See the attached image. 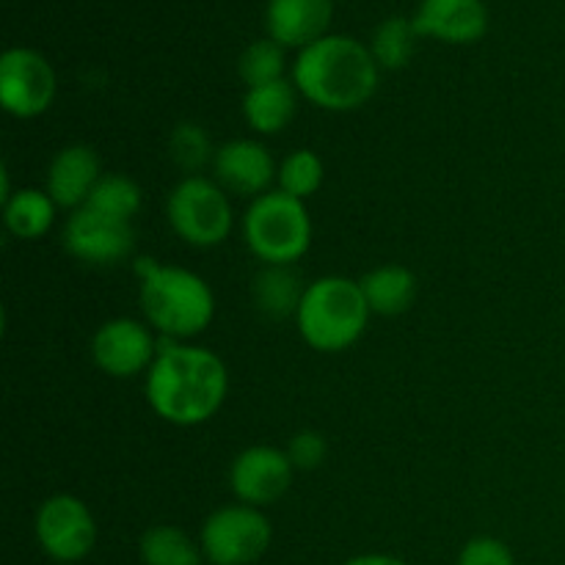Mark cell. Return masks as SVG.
I'll return each mask as SVG.
<instances>
[{
    "instance_id": "1",
    "label": "cell",
    "mask_w": 565,
    "mask_h": 565,
    "mask_svg": "<svg viewBox=\"0 0 565 565\" xmlns=\"http://www.w3.org/2000/svg\"><path fill=\"white\" fill-rule=\"evenodd\" d=\"M143 395L163 423L196 428L224 408L230 395V370L210 348L163 342L152 367L143 375Z\"/></svg>"
},
{
    "instance_id": "2",
    "label": "cell",
    "mask_w": 565,
    "mask_h": 565,
    "mask_svg": "<svg viewBox=\"0 0 565 565\" xmlns=\"http://www.w3.org/2000/svg\"><path fill=\"white\" fill-rule=\"evenodd\" d=\"M381 66L367 44L359 39L329 33L309 47L298 50L292 83L309 103L334 114L362 108L379 88Z\"/></svg>"
},
{
    "instance_id": "3",
    "label": "cell",
    "mask_w": 565,
    "mask_h": 565,
    "mask_svg": "<svg viewBox=\"0 0 565 565\" xmlns=\"http://www.w3.org/2000/svg\"><path fill=\"white\" fill-rule=\"evenodd\" d=\"M138 298L143 318L166 342H191L215 318L213 287L193 270L180 265H160L154 259L138 263Z\"/></svg>"
},
{
    "instance_id": "4",
    "label": "cell",
    "mask_w": 565,
    "mask_h": 565,
    "mask_svg": "<svg viewBox=\"0 0 565 565\" xmlns=\"http://www.w3.org/2000/svg\"><path fill=\"white\" fill-rule=\"evenodd\" d=\"M370 312L359 281L348 276H320L307 285L296 326L301 340L320 353H342L367 331Z\"/></svg>"
},
{
    "instance_id": "5",
    "label": "cell",
    "mask_w": 565,
    "mask_h": 565,
    "mask_svg": "<svg viewBox=\"0 0 565 565\" xmlns=\"http://www.w3.org/2000/svg\"><path fill=\"white\" fill-rule=\"evenodd\" d=\"M243 237L263 265H296L312 246L307 202L279 188L254 199L243 218Z\"/></svg>"
},
{
    "instance_id": "6",
    "label": "cell",
    "mask_w": 565,
    "mask_h": 565,
    "mask_svg": "<svg viewBox=\"0 0 565 565\" xmlns=\"http://www.w3.org/2000/svg\"><path fill=\"white\" fill-rule=\"evenodd\" d=\"M166 218L174 235L193 248H215L232 235L235 210L230 193L213 177H182L166 199Z\"/></svg>"
},
{
    "instance_id": "7",
    "label": "cell",
    "mask_w": 565,
    "mask_h": 565,
    "mask_svg": "<svg viewBox=\"0 0 565 565\" xmlns=\"http://www.w3.org/2000/svg\"><path fill=\"white\" fill-rule=\"evenodd\" d=\"M274 527L263 508L221 505L204 519L199 546L204 561L213 565H254L268 552Z\"/></svg>"
},
{
    "instance_id": "8",
    "label": "cell",
    "mask_w": 565,
    "mask_h": 565,
    "mask_svg": "<svg viewBox=\"0 0 565 565\" xmlns=\"http://www.w3.org/2000/svg\"><path fill=\"white\" fill-rule=\"evenodd\" d=\"M39 546L55 563L72 565L92 555L97 544V522L81 497L55 494L39 505L33 519Z\"/></svg>"
},
{
    "instance_id": "9",
    "label": "cell",
    "mask_w": 565,
    "mask_h": 565,
    "mask_svg": "<svg viewBox=\"0 0 565 565\" xmlns=\"http://www.w3.org/2000/svg\"><path fill=\"white\" fill-rule=\"evenodd\" d=\"M58 81L42 53L11 47L0 55V103L14 119H36L53 105Z\"/></svg>"
},
{
    "instance_id": "10",
    "label": "cell",
    "mask_w": 565,
    "mask_h": 565,
    "mask_svg": "<svg viewBox=\"0 0 565 565\" xmlns=\"http://www.w3.org/2000/svg\"><path fill=\"white\" fill-rule=\"evenodd\" d=\"M61 241L66 252L81 263L108 268L130 257L136 246V232H132V221L110 218L92 207H81L66 218Z\"/></svg>"
},
{
    "instance_id": "11",
    "label": "cell",
    "mask_w": 565,
    "mask_h": 565,
    "mask_svg": "<svg viewBox=\"0 0 565 565\" xmlns=\"http://www.w3.org/2000/svg\"><path fill=\"white\" fill-rule=\"evenodd\" d=\"M160 345L149 323L132 318L105 320L92 337V359L110 379L147 375Z\"/></svg>"
},
{
    "instance_id": "12",
    "label": "cell",
    "mask_w": 565,
    "mask_h": 565,
    "mask_svg": "<svg viewBox=\"0 0 565 565\" xmlns=\"http://www.w3.org/2000/svg\"><path fill=\"white\" fill-rule=\"evenodd\" d=\"M296 467L287 450L270 445H254L237 452L230 467V489L237 502L252 508H265L279 502L290 491Z\"/></svg>"
},
{
    "instance_id": "13",
    "label": "cell",
    "mask_w": 565,
    "mask_h": 565,
    "mask_svg": "<svg viewBox=\"0 0 565 565\" xmlns=\"http://www.w3.org/2000/svg\"><path fill=\"white\" fill-rule=\"evenodd\" d=\"M210 169H213V180L226 193L246 196L252 202L274 191L270 185L279 174V166H276L270 149L263 141H254V138H232V141L221 143L215 149Z\"/></svg>"
},
{
    "instance_id": "14",
    "label": "cell",
    "mask_w": 565,
    "mask_h": 565,
    "mask_svg": "<svg viewBox=\"0 0 565 565\" xmlns=\"http://www.w3.org/2000/svg\"><path fill=\"white\" fill-rule=\"evenodd\" d=\"M419 36L447 44H472L489 31L483 0H423L412 17Z\"/></svg>"
},
{
    "instance_id": "15",
    "label": "cell",
    "mask_w": 565,
    "mask_h": 565,
    "mask_svg": "<svg viewBox=\"0 0 565 565\" xmlns=\"http://www.w3.org/2000/svg\"><path fill=\"white\" fill-rule=\"evenodd\" d=\"M99 177H103V166H99L97 152L86 143H70L50 160L44 191L58 204V210L75 213V210L86 207Z\"/></svg>"
},
{
    "instance_id": "16",
    "label": "cell",
    "mask_w": 565,
    "mask_h": 565,
    "mask_svg": "<svg viewBox=\"0 0 565 565\" xmlns=\"http://www.w3.org/2000/svg\"><path fill=\"white\" fill-rule=\"evenodd\" d=\"M331 17H334L331 0H268L265 6L268 36L285 50H303L329 36Z\"/></svg>"
},
{
    "instance_id": "17",
    "label": "cell",
    "mask_w": 565,
    "mask_h": 565,
    "mask_svg": "<svg viewBox=\"0 0 565 565\" xmlns=\"http://www.w3.org/2000/svg\"><path fill=\"white\" fill-rule=\"evenodd\" d=\"M359 287L364 292V301H367L370 312L381 315V318H397V315H406L412 309V303L417 301V276L414 270H408L406 265H379V268L367 270V274L359 279Z\"/></svg>"
},
{
    "instance_id": "18",
    "label": "cell",
    "mask_w": 565,
    "mask_h": 565,
    "mask_svg": "<svg viewBox=\"0 0 565 565\" xmlns=\"http://www.w3.org/2000/svg\"><path fill=\"white\" fill-rule=\"evenodd\" d=\"M307 285L292 265H263L252 281V301L268 320L296 318Z\"/></svg>"
},
{
    "instance_id": "19",
    "label": "cell",
    "mask_w": 565,
    "mask_h": 565,
    "mask_svg": "<svg viewBox=\"0 0 565 565\" xmlns=\"http://www.w3.org/2000/svg\"><path fill=\"white\" fill-rule=\"evenodd\" d=\"M298 110V88L292 81H276L268 86L246 88L243 97V116L248 127L259 136H276L285 130Z\"/></svg>"
},
{
    "instance_id": "20",
    "label": "cell",
    "mask_w": 565,
    "mask_h": 565,
    "mask_svg": "<svg viewBox=\"0 0 565 565\" xmlns=\"http://www.w3.org/2000/svg\"><path fill=\"white\" fill-rule=\"evenodd\" d=\"M58 204L50 199L47 191L39 188H20L3 202V224L9 235L20 241H39L47 235L55 224Z\"/></svg>"
},
{
    "instance_id": "21",
    "label": "cell",
    "mask_w": 565,
    "mask_h": 565,
    "mask_svg": "<svg viewBox=\"0 0 565 565\" xmlns=\"http://www.w3.org/2000/svg\"><path fill=\"white\" fill-rule=\"evenodd\" d=\"M141 561L143 565H202V546L180 527L158 524L141 535Z\"/></svg>"
},
{
    "instance_id": "22",
    "label": "cell",
    "mask_w": 565,
    "mask_h": 565,
    "mask_svg": "<svg viewBox=\"0 0 565 565\" xmlns=\"http://www.w3.org/2000/svg\"><path fill=\"white\" fill-rule=\"evenodd\" d=\"M417 39L419 33L408 17H390L375 28L367 47L381 70H403L412 61Z\"/></svg>"
},
{
    "instance_id": "23",
    "label": "cell",
    "mask_w": 565,
    "mask_h": 565,
    "mask_svg": "<svg viewBox=\"0 0 565 565\" xmlns=\"http://www.w3.org/2000/svg\"><path fill=\"white\" fill-rule=\"evenodd\" d=\"M141 204L143 193L136 180H130V177L125 174H103L97 185H94L86 207L110 215V218L132 221L141 213Z\"/></svg>"
},
{
    "instance_id": "24",
    "label": "cell",
    "mask_w": 565,
    "mask_h": 565,
    "mask_svg": "<svg viewBox=\"0 0 565 565\" xmlns=\"http://www.w3.org/2000/svg\"><path fill=\"white\" fill-rule=\"evenodd\" d=\"M323 180L326 166L320 154L312 152V149H292L279 163V174H276L279 191H285L287 196L301 199V202L312 199L323 188Z\"/></svg>"
},
{
    "instance_id": "25",
    "label": "cell",
    "mask_w": 565,
    "mask_h": 565,
    "mask_svg": "<svg viewBox=\"0 0 565 565\" xmlns=\"http://www.w3.org/2000/svg\"><path fill=\"white\" fill-rule=\"evenodd\" d=\"M287 55L285 47L274 39H257L243 50L241 61H237V75L248 88L268 86V83L285 81Z\"/></svg>"
},
{
    "instance_id": "26",
    "label": "cell",
    "mask_w": 565,
    "mask_h": 565,
    "mask_svg": "<svg viewBox=\"0 0 565 565\" xmlns=\"http://www.w3.org/2000/svg\"><path fill=\"white\" fill-rule=\"evenodd\" d=\"M215 149L218 147H213L207 130L196 121H180L169 136L171 163L185 171L188 177L199 174V169H204V166H213Z\"/></svg>"
},
{
    "instance_id": "27",
    "label": "cell",
    "mask_w": 565,
    "mask_h": 565,
    "mask_svg": "<svg viewBox=\"0 0 565 565\" xmlns=\"http://www.w3.org/2000/svg\"><path fill=\"white\" fill-rule=\"evenodd\" d=\"M287 458L296 467V472H315L329 458V441L318 430H298L287 445Z\"/></svg>"
},
{
    "instance_id": "28",
    "label": "cell",
    "mask_w": 565,
    "mask_h": 565,
    "mask_svg": "<svg viewBox=\"0 0 565 565\" xmlns=\"http://www.w3.org/2000/svg\"><path fill=\"white\" fill-rule=\"evenodd\" d=\"M456 565H516V561H513L511 550L500 539L478 535V539L463 546Z\"/></svg>"
},
{
    "instance_id": "29",
    "label": "cell",
    "mask_w": 565,
    "mask_h": 565,
    "mask_svg": "<svg viewBox=\"0 0 565 565\" xmlns=\"http://www.w3.org/2000/svg\"><path fill=\"white\" fill-rule=\"evenodd\" d=\"M345 565H408V563H403L401 557H392V555H356V557H351V561H348Z\"/></svg>"
}]
</instances>
